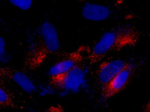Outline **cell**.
Instances as JSON below:
<instances>
[{
    "instance_id": "obj_1",
    "label": "cell",
    "mask_w": 150,
    "mask_h": 112,
    "mask_svg": "<svg viewBox=\"0 0 150 112\" xmlns=\"http://www.w3.org/2000/svg\"><path fill=\"white\" fill-rule=\"evenodd\" d=\"M142 33L134 25L120 24L103 33L90 49L87 60L91 65L102 61L110 53L133 48L140 41Z\"/></svg>"
},
{
    "instance_id": "obj_2",
    "label": "cell",
    "mask_w": 150,
    "mask_h": 112,
    "mask_svg": "<svg viewBox=\"0 0 150 112\" xmlns=\"http://www.w3.org/2000/svg\"><path fill=\"white\" fill-rule=\"evenodd\" d=\"M60 40L54 25L45 21L37 28L24 60L25 69L34 71L40 67L49 57L57 52Z\"/></svg>"
},
{
    "instance_id": "obj_3",
    "label": "cell",
    "mask_w": 150,
    "mask_h": 112,
    "mask_svg": "<svg viewBox=\"0 0 150 112\" xmlns=\"http://www.w3.org/2000/svg\"><path fill=\"white\" fill-rule=\"evenodd\" d=\"M141 63L140 60L130 61L128 64L100 91L101 97L103 100H109L124 91L135 76Z\"/></svg>"
},
{
    "instance_id": "obj_4",
    "label": "cell",
    "mask_w": 150,
    "mask_h": 112,
    "mask_svg": "<svg viewBox=\"0 0 150 112\" xmlns=\"http://www.w3.org/2000/svg\"><path fill=\"white\" fill-rule=\"evenodd\" d=\"M82 64L63 73L50 76L49 83L54 88L64 91H77L86 77L85 69Z\"/></svg>"
},
{
    "instance_id": "obj_5",
    "label": "cell",
    "mask_w": 150,
    "mask_h": 112,
    "mask_svg": "<svg viewBox=\"0 0 150 112\" xmlns=\"http://www.w3.org/2000/svg\"><path fill=\"white\" fill-rule=\"evenodd\" d=\"M130 61L109 57L100 62L96 71V79L100 91L128 64Z\"/></svg>"
},
{
    "instance_id": "obj_6",
    "label": "cell",
    "mask_w": 150,
    "mask_h": 112,
    "mask_svg": "<svg viewBox=\"0 0 150 112\" xmlns=\"http://www.w3.org/2000/svg\"><path fill=\"white\" fill-rule=\"evenodd\" d=\"M90 49L88 46H81L74 51L66 54L50 68L49 76L63 73L82 64L85 58L88 57Z\"/></svg>"
},
{
    "instance_id": "obj_7",
    "label": "cell",
    "mask_w": 150,
    "mask_h": 112,
    "mask_svg": "<svg viewBox=\"0 0 150 112\" xmlns=\"http://www.w3.org/2000/svg\"><path fill=\"white\" fill-rule=\"evenodd\" d=\"M81 14L82 16L88 20L102 21L110 17L111 11L105 6L87 2L82 9Z\"/></svg>"
},
{
    "instance_id": "obj_8",
    "label": "cell",
    "mask_w": 150,
    "mask_h": 112,
    "mask_svg": "<svg viewBox=\"0 0 150 112\" xmlns=\"http://www.w3.org/2000/svg\"><path fill=\"white\" fill-rule=\"evenodd\" d=\"M2 70L6 72V74L8 77L13 82L16 83L21 88L23 91H25L29 93H32L36 92L37 87L30 78L25 73L15 69H3Z\"/></svg>"
},
{
    "instance_id": "obj_9",
    "label": "cell",
    "mask_w": 150,
    "mask_h": 112,
    "mask_svg": "<svg viewBox=\"0 0 150 112\" xmlns=\"http://www.w3.org/2000/svg\"><path fill=\"white\" fill-rule=\"evenodd\" d=\"M0 106L3 108L18 109L14 97L7 90L4 88H0Z\"/></svg>"
},
{
    "instance_id": "obj_10",
    "label": "cell",
    "mask_w": 150,
    "mask_h": 112,
    "mask_svg": "<svg viewBox=\"0 0 150 112\" xmlns=\"http://www.w3.org/2000/svg\"><path fill=\"white\" fill-rule=\"evenodd\" d=\"M9 2L15 7L24 11L29 9L33 4L32 0H10Z\"/></svg>"
},
{
    "instance_id": "obj_11",
    "label": "cell",
    "mask_w": 150,
    "mask_h": 112,
    "mask_svg": "<svg viewBox=\"0 0 150 112\" xmlns=\"http://www.w3.org/2000/svg\"><path fill=\"white\" fill-rule=\"evenodd\" d=\"M0 58L2 62H6L8 60V56L6 50V41L4 38L0 37Z\"/></svg>"
},
{
    "instance_id": "obj_12",
    "label": "cell",
    "mask_w": 150,
    "mask_h": 112,
    "mask_svg": "<svg viewBox=\"0 0 150 112\" xmlns=\"http://www.w3.org/2000/svg\"><path fill=\"white\" fill-rule=\"evenodd\" d=\"M144 112H150V100L145 105L144 108Z\"/></svg>"
},
{
    "instance_id": "obj_13",
    "label": "cell",
    "mask_w": 150,
    "mask_h": 112,
    "mask_svg": "<svg viewBox=\"0 0 150 112\" xmlns=\"http://www.w3.org/2000/svg\"><path fill=\"white\" fill-rule=\"evenodd\" d=\"M147 36H148V37H149V39L150 40V30L148 32V34H147Z\"/></svg>"
}]
</instances>
